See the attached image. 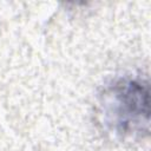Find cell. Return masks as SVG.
I'll return each mask as SVG.
<instances>
[{"label": "cell", "mask_w": 151, "mask_h": 151, "mask_svg": "<svg viewBox=\"0 0 151 151\" xmlns=\"http://www.w3.org/2000/svg\"><path fill=\"white\" fill-rule=\"evenodd\" d=\"M105 124L120 137L149 133L150 90L146 79L124 76L109 84L100 100Z\"/></svg>", "instance_id": "cell-1"}]
</instances>
